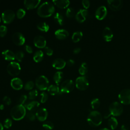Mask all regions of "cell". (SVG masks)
<instances>
[{"label": "cell", "instance_id": "obj_27", "mask_svg": "<svg viewBox=\"0 0 130 130\" xmlns=\"http://www.w3.org/2000/svg\"><path fill=\"white\" fill-rule=\"evenodd\" d=\"M82 37H83V33L82 31H75L73 33L72 35V40L74 42L77 43L80 41Z\"/></svg>", "mask_w": 130, "mask_h": 130}, {"label": "cell", "instance_id": "obj_2", "mask_svg": "<svg viewBox=\"0 0 130 130\" xmlns=\"http://www.w3.org/2000/svg\"><path fill=\"white\" fill-rule=\"evenodd\" d=\"M26 109L23 105L18 104L14 106L10 111V115L15 120H20L26 115Z\"/></svg>", "mask_w": 130, "mask_h": 130}, {"label": "cell", "instance_id": "obj_47", "mask_svg": "<svg viewBox=\"0 0 130 130\" xmlns=\"http://www.w3.org/2000/svg\"><path fill=\"white\" fill-rule=\"evenodd\" d=\"M82 4L85 9H87L90 6V2L88 0H83L82 1Z\"/></svg>", "mask_w": 130, "mask_h": 130}, {"label": "cell", "instance_id": "obj_26", "mask_svg": "<svg viewBox=\"0 0 130 130\" xmlns=\"http://www.w3.org/2000/svg\"><path fill=\"white\" fill-rule=\"evenodd\" d=\"M44 53L42 50H38L37 51L33 56L34 60L36 62H39L42 61L43 58Z\"/></svg>", "mask_w": 130, "mask_h": 130}, {"label": "cell", "instance_id": "obj_49", "mask_svg": "<svg viewBox=\"0 0 130 130\" xmlns=\"http://www.w3.org/2000/svg\"><path fill=\"white\" fill-rule=\"evenodd\" d=\"M66 63L67 64V65L69 67H71V66H73L74 63H75V61L73 59H69L67 62H66Z\"/></svg>", "mask_w": 130, "mask_h": 130}, {"label": "cell", "instance_id": "obj_25", "mask_svg": "<svg viewBox=\"0 0 130 130\" xmlns=\"http://www.w3.org/2000/svg\"><path fill=\"white\" fill-rule=\"evenodd\" d=\"M60 89L56 85H51L49 86L47 90L48 92L52 95H54L58 94L60 92Z\"/></svg>", "mask_w": 130, "mask_h": 130}, {"label": "cell", "instance_id": "obj_29", "mask_svg": "<svg viewBox=\"0 0 130 130\" xmlns=\"http://www.w3.org/2000/svg\"><path fill=\"white\" fill-rule=\"evenodd\" d=\"M108 124L111 129H115L118 125V121L115 117H112L108 120Z\"/></svg>", "mask_w": 130, "mask_h": 130}, {"label": "cell", "instance_id": "obj_3", "mask_svg": "<svg viewBox=\"0 0 130 130\" xmlns=\"http://www.w3.org/2000/svg\"><path fill=\"white\" fill-rule=\"evenodd\" d=\"M102 114L97 111H93L88 114L87 121L88 124L93 127L99 126L102 122Z\"/></svg>", "mask_w": 130, "mask_h": 130}, {"label": "cell", "instance_id": "obj_51", "mask_svg": "<svg viewBox=\"0 0 130 130\" xmlns=\"http://www.w3.org/2000/svg\"><path fill=\"white\" fill-rule=\"evenodd\" d=\"M120 130H128V128H127V127L126 125L123 124L121 126Z\"/></svg>", "mask_w": 130, "mask_h": 130}, {"label": "cell", "instance_id": "obj_24", "mask_svg": "<svg viewBox=\"0 0 130 130\" xmlns=\"http://www.w3.org/2000/svg\"><path fill=\"white\" fill-rule=\"evenodd\" d=\"M52 2L55 5L61 9H64L68 7L70 3V1L68 0H56L53 1Z\"/></svg>", "mask_w": 130, "mask_h": 130}, {"label": "cell", "instance_id": "obj_23", "mask_svg": "<svg viewBox=\"0 0 130 130\" xmlns=\"http://www.w3.org/2000/svg\"><path fill=\"white\" fill-rule=\"evenodd\" d=\"M40 106V103L37 101H32L26 105V109L31 112H34L35 111H37L38 108Z\"/></svg>", "mask_w": 130, "mask_h": 130}, {"label": "cell", "instance_id": "obj_13", "mask_svg": "<svg viewBox=\"0 0 130 130\" xmlns=\"http://www.w3.org/2000/svg\"><path fill=\"white\" fill-rule=\"evenodd\" d=\"M34 44L37 48H44L46 45V40L42 36L38 35L35 37L34 39Z\"/></svg>", "mask_w": 130, "mask_h": 130}, {"label": "cell", "instance_id": "obj_35", "mask_svg": "<svg viewBox=\"0 0 130 130\" xmlns=\"http://www.w3.org/2000/svg\"><path fill=\"white\" fill-rule=\"evenodd\" d=\"M66 15L68 18H72L75 15V10L73 8H68L66 11Z\"/></svg>", "mask_w": 130, "mask_h": 130}, {"label": "cell", "instance_id": "obj_16", "mask_svg": "<svg viewBox=\"0 0 130 130\" xmlns=\"http://www.w3.org/2000/svg\"><path fill=\"white\" fill-rule=\"evenodd\" d=\"M88 11L86 9H80L76 14L75 18L79 22H83L88 15Z\"/></svg>", "mask_w": 130, "mask_h": 130}, {"label": "cell", "instance_id": "obj_44", "mask_svg": "<svg viewBox=\"0 0 130 130\" xmlns=\"http://www.w3.org/2000/svg\"><path fill=\"white\" fill-rule=\"evenodd\" d=\"M27 95L25 94H22L21 95L18 100V102L19 103V104L20 105H23L26 101V100H27Z\"/></svg>", "mask_w": 130, "mask_h": 130}, {"label": "cell", "instance_id": "obj_20", "mask_svg": "<svg viewBox=\"0 0 130 130\" xmlns=\"http://www.w3.org/2000/svg\"><path fill=\"white\" fill-rule=\"evenodd\" d=\"M103 37L106 42H110L113 37V34L111 29L109 27H106L103 31Z\"/></svg>", "mask_w": 130, "mask_h": 130}, {"label": "cell", "instance_id": "obj_39", "mask_svg": "<svg viewBox=\"0 0 130 130\" xmlns=\"http://www.w3.org/2000/svg\"><path fill=\"white\" fill-rule=\"evenodd\" d=\"M34 87V83L32 81H28L27 82L25 85H24V88L25 90H31Z\"/></svg>", "mask_w": 130, "mask_h": 130}, {"label": "cell", "instance_id": "obj_33", "mask_svg": "<svg viewBox=\"0 0 130 130\" xmlns=\"http://www.w3.org/2000/svg\"><path fill=\"white\" fill-rule=\"evenodd\" d=\"M100 101L99 99H94L91 102V106L93 109H96L98 108L100 106Z\"/></svg>", "mask_w": 130, "mask_h": 130}, {"label": "cell", "instance_id": "obj_34", "mask_svg": "<svg viewBox=\"0 0 130 130\" xmlns=\"http://www.w3.org/2000/svg\"><path fill=\"white\" fill-rule=\"evenodd\" d=\"M43 127L47 130H51L54 127L53 123L50 121H46L43 124Z\"/></svg>", "mask_w": 130, "mask_h": 130}, {"label": "cell", "instance_id": "obj_8", "mask_svg": "<svg viewBox=\"0 0 130 130\" xmlns=\"http://www.w3.org/2000/svg\"><path fill=\"white\" fill-rule=\"evenodd\" d=\"M75 85L78 89L80 90H85L88 88L89 82L85 77L80 76L78 77L76 79Z\"/></svg>", "mask_w": 130, "mask_h": 130}, {"label": "cell", "instance_id": "obj_14", "mask_svg": "<svg viewBox=\"0 0 130 130\" xmlns=\"http://www.w3.org/2000/svg\"><path fill=\"white\" fill-rule=\"evenodd\" d=\"M107 14V10L106 7L104 6H100L96 10L95 13V16L96 19L99 20L104 19Z\"/></svg>", "mask_w": 130, "mask_h": 130}, {"label": "cell", "instance_id": "obj_22", "mask_svg": "<svg viewBox=\"0 0 130 130\" xmlns=\"http://www.w3.org/2000/svg\"><path fill=\"white\" fill-rule=\"evenodd\" d=\"M2 54L3 58L6 60H13L15 59V54L10 50H5Z\"/></svg>", "mask_w": 130, "mask_h": 130}, {"label": "cell", "instance_id": "obj_54", "mask_svg": "<svg viewBox=\"0 0 130 130\" xmlns=\"http://www.w3.org/2000/svg\"><path fill=\"white\" fill-rule=\"evenodd\" d=\"M4 129V126L2 125V124L0 122V130H3Z\"/></svg>", "mask_w": 130, "mask_h": 130}, {"label": "cell", "instance_id": "obj_6", "mask_svg": "<svg viewBox=\"0 0 130 130\" xmlns=\"http://www.w3.org/2000/svg\"><path fill=\"white\" fill-rule=\"evenodd\" d=\"M49 80L45 76L41 75L37 78L35 84L37 87L40 90H45L49 87Z\"/></svg>", "mask_w": 130, "mask_h": 130}, {"label": "cell", "instance_id": "obj_53", "mask_svg": "<svg viewBox=\"0 0 130 130\" xmlns=\"http://www.w3.org/2000/svg\"><path fill=\"white\" fill-rule=\"evenodd\" d=\"M4 109V106L3 104H0V110H2Z\"/></svg>", "mask_w": 130, "mask_h": 130}, {"label": "cell", "instance_id": "obj_10", "mask_svg": "<svg viewBox=\"0 0 130 130\" xmlns=\"http://www.w3.org/2000/svg\"><path fill=\"white\" fill-rule=\"evenodd\" d=\"M15 14L14 12L10 9L5 10L2 14V18L4 23L8 24L12 22L15 18Z\"/></svg>", "mask_w": 130, "mask_h": 130}, {"label": "cell", "instance_id": "obj_32", "mask_svg": "<svg viewBox=\"0 0 130 130\" xmlns=\"http://www.w3.org/2000/svg\"><path fill=\"white\" fill-rule=\"evenodd\" d=\"M88 72V66L86 62H83L79 69V73L81 75H85Z\"/></svg>", "mask_w": 130, "mask_h": 130}, {"label": "cell", "instance_id": "obj_36", "mask_svg": "<svg viewBox=\"0 0 130 130\" xmlns=\"http://www.w3.org/2000/svg\"><path fill=\"white\" fill-rule=\"evenodd\" d=\"M38 92L37 89H34L30 90L28 93V98L30 100H34L38 96Z\"/></svg>", "mask_w": 130, "mask_h": 130}, {"label": "cell", "instance_id": "obj_55", "mask_svg": "<svg viewBox=\"0 0 130 130\" xmlns=\"http://www.w3.org/2000/svg\"><path fill=\"white\" fill-rule=\"evenodd\" d=\"M100 130H111V129H108V128H103L101 129Z\"/></svg>", "mask_w": 130, "mask_h": 130}, {"label": "cell", "instance_id": "obj_40", "mask_svg": "<svg viewBox=\"0 0 130 130\" xmlns=\"http://www.w3.org/2000/svg\"><path fill=\"white\" fill-rule=\"evenodd\" d=\"M7 32V27L4 25L0 26V37H4Z\"/></svg>", "mask_w": 130, "mask_h": 130}, {"label": "cell", "instance_id": "obj_48", "mask_svg": "<svg viewBox=\"0 0 130 130\" xmlns=\"http://www.w3.org/2000/svg\"><path fill=\"white\" fill-rule=\"evenodd\" d=\"M25 50L28 53H31L32 52V49L31 48V46L26 45L25 46Z\"/></svg>", "mask_w": 130, "mask_h": 130}, {"label": "cell", "instance_id": "obj_11", "mask_svg": "<svg viewBox=\"0 0 130 130\" xmlns=\"http://www.w3.org/2000/svg\"><path fill=\"white\" fill-rule=\"evenodd\" d=\"M12 40L15 45L21 46L24 44L25 39L22 34L19 32H16L12 36Z\"/></svg>", "mask_w": 130, "mask_h": 130}, {"label": "cell", "instance_id": "obj_7", "mask_svg": "<svg viewBox=\"0 0 130 130\" xmlns=\"http://www.w3.org/2000/svg\"><path fill=\"white\" fill-rule=\"evenodd\" d=\"M118 99L121 104H130V89H124L121 91L119 93Z\"/></svg>", "mask_w": 130, "mask_h": 130}, {"label": "cell", "instance_id": "obj_41", "mask_svg": "<svg viewBox=\"0 0 130 130\" xmlns=\"http://www.w3.org/2000/svg\"><path fill=\"white\" fill-rule=\"evenodd\" d=\"M27 118L30 121H34L36 118V114H35L33 112L29 111L26 114Z\"/></svg>", "mask_w": 130, "mask_h": 130}, {"label": "cell", "instance_id": "obj_19", "mask_svg": "<svg viewBox=\"0 0 130 130\" xmlns=\"http://www.w3.org/2000/svg\"><path fill=\"white\" fill-rule=\"evenodd\" d=\"M66 61L61 58H57L55 59L52 62V67L57 70L63 69L66 66Z\"/></svg>", "mask_w": 130, "mask_h": 130}, {"label": "cell", "instance_id": "obj_52", "mask_svg": "<svg viewBox=\"0 0 130 130\" xmlns=\"http://www.w3.org/2000/svg\"><path fill=\"white\" fill-rule=\"evenodd\" d=\"M110 115H111V114H110V112L109 111V112H107V113H106L105 114V115H104V118H107L109 117Z\"/></svg>", "mask_w": 130, "mask_h": 130}, {"label": "cell", "instance_id": "obj_17", "mask_svg": "<svg viewBox=\"0 0 130 130\" xmlns=\"http://www.w3.org/2000/svg\"><path fill=\"white\" fill-rule=\"evenodd\" d=\"M11 87L15 90H20L23 86L22 80L19 78H14L11 81Z\"/></svg>", "mask_w": 130, "mask_h": 130}, {"label": "cell", "instance_id": "obj_42", "mask_svg": "<svg viewBox=\"0 0 130 130\" xmlns=\"http://www.w3.org/2000/svg\"><path fill=\"white\" fill-rule=\"evenodd\" d=\"M40 96H41V99H40V101H41V102L42 103H45L47 100H48V94L46 92H43L41 93L40 94Z\"/></svg>", "mask_w": 130, "mask_h": 130}, {"label": "cell", "instance_id": "obj_18", "mask_svg": "<svg viewBox=\"0 0 130 130\" xmlns=\"http://www.w3.org/2000/svg\"><path fill=\"white\" fill-rule=\"evenodd\" d=\"M40 2V0H25L24 5L27 9L30 10L37 7Z\"/></svg>", "mask_w": 130, "mask_h": 130}, {"label": "cell", "instance_id": "obj_28", "mask_svg": "<svg viewBox=\"0 0 130 130\" xmlns=\"http://www.w3.org/2000/svg\"><path fill=\"white\" fill-rule=\"evenodd\" d=\"M54 21L58 24L61 25L63 24L64 18L63 16L59 13H56L53 16Z\"/></svg>", "mask_w": 130, "mask_h": 130}, {"label": "cell", "instance_id": "obj_12", "mask_svg": "<svg viewBox=\"0 0 130 130\" xmlns=\"http://www.w3.org/2000/svg\"><path fill=\"white\" fill-rule=\"evenodd\" d=\"M107 3L110 9L114 11H119L123 6V2L121 0H108Z\"/></svg>", "mask_w": 130, "mask_h": 130}, {"label": "cell", "instance_id": "obj_43", "mask_svg": "<svg viewBox=\"0 0 130 130\" xmlns=\"http://www.w3.org/2000/svg\"><path fill=\"white\" fill-rule=\"evenodd\" d=\"M12 125V121L10 118H7L4 122V126L6 128H10Z\"/></svg>", "mask_w": 130, "mask_h": 130}, {"label": "cell", "instance_id": "obj_21", "mask_svg": "<svg viewBox=\"0 0 130 130\" xmlns=\"http://www.w3.org/2000/svg\"><path fill=\"white\" fill-rule=\"evenodd\" d=\"M55 36L58 39L63 40L67 38L69 35V32L64 29H59L55 31Z\"/></svg>", "mask_w": 130, "mask_h": 130}, {"label": "cell", "instance_id": "obj_1", "mask_svg": "<svg viewBox=\"0 0 130 130\" xmlns=\"http://www.w3.org/2000/svg\"><path fill=\"white\" fill-rule=\"evenodd\" d=\"M55 11L53 4L49 2H46L42 4L37 10V14L41 17H48L51 16Z\"/></svg>", "mask_w": 130, "mask_h": 130}, {"label": "cell", "instance_id": "obj_37", "mask_svg": "<svg viewBox=\"0 0 130 130\" xmlns=\"http://www.w3.org/2000/svg\"><path fill=\"white\" fill-rule=\"evenodd\" d=\"M25 13H26L25 11L23 9L20 8L17 10L16 12V15L18 18L21 19L25 16Z\"/></svg>", "mask_w": 130, "mask_h": 130}, {"label": "cell", "instance_id": "obj_56", "mask_svg": "<svg viewBox=\"0 0 130 130\" xmlns=\"http://www.w3.org/2000/svg\"><path fill=\"white\" fill-rule=\"evenodd\" d=\"M1 17H0V22H1Z\"/></svg>", "mask_w": 130, "mask_h": 130}, {"label": "cell", "instance_id": "obj_46", "mask_svg": "<svg viewBox=\"0 0 130 130\" xmlns=\"http://www.w3.org/2000/svg\"><path fill=\"white\" fill-rule=\"evenodd\" d=\"M3 101L7 105H10L11 104V100L8 96H5L3 99Z\"/></svg>", "mask_w": 130, "mask_h": 130}, {"label": "cell", "instance_id": "obj_31", "mask_svg": "<svg viewBox=\"0 0 130 130\" xmlns=\"http://www.w3.org/2000/svg\"><path fill=\"white\" fill-rule=\"evenodd\" d=\"M37 27L38 29L44 32L48 31L49 29V26L48 25V24L44 22H41L37 24Z\"/></svg>", "mask_w": 130, "mask_h": 130}, {"label": "cell", "instance_id": "obj_45", "mask_svg": "<svg viewBox=\"0 0 130 130\" xmlns=\"http://www.w3.org/2000/svg\"><path fill=\"white\" fill-rule=\"evenodd\" d=\"M44 52L48 56L52 55L53 53V50L49 47H45L44 48Z\"/></svg>", "mask_w": 130, "mask_h": 130}, {"label": "cell", "instance_id": "obj_9", "mask_svg": "<svg viewBox=\"0 0 130 130\" xmlns=\"http://www.w3.org/2000/svg\"><path fill=\"white\" fill-rule=\"evenodd\" d=\"M74 83L73 80L68 79L64 81L60 85V91L62 93H69L74 88Z\"/></svg>", "mask_w": 130, "mask_h": 130}, {"label": "cell", "instance_id": "obj_15", "mask_svg": "<svg viewBox=\"0 0 130 130\" xmlns=\"http://www.w3.org/2000/svg\"><path fill=\"white\" fill-rule=\"evenodd\" d=\"M36 116L40 121H45L48 116L47 110L44 108H41L38 109L36 112Z\"/></svg>", "mask_w": 130, "mask_h": 130}, {"label": "cell", "instance_id": "obj_4", "mask_svg": "<svg viewBox=\"0 0 130 130\" xmlns=\"http://www.w3.org/2000/svg\"><path fill=\"white\" fill-rule=\"evenodd\" d=\"M7 71L9 75L12 76H16L19 74L21 71V67L18 62L12 61L8 64Z\"/></svg>", "mask_w": 130, "mask_h": 130}, {"label": "cell", "instance_id": "obj_5", "mask_svg": "<svg viewBox=\"0 0 130 130\" xmlns=\"http://www.w3.org/2000/svg\"><path fill=\"white\" fill-rule=\"evenodd\" d=\"M109 112L111 115L114 116H119L123 112V106L120 103L113 102L109 106Z\"/></svg>", "mask_w": 130, "mask_h": 130}, {"label": "cell", "instance_id": "obj_30", "mask_svg": "<svg viewBox=\"0 0 130 130\" xmlns=\"http://www.w3.org/2000/svg\"><path fill=\"white\" fill-rule=\"evenodd\" d=\"M63 74L62 72L61 71L56 72L53 76V80L57 84H58L62 80L63 78Z\"/></svg>", "mask_w": 130, "mask_h": 130}, {"label": "cell", "instance_id": "obj_38", "mask_svg": "<svg viewBox=\"0 0 130 130\" xmlns=\"http://www.w3.org/2000/svg\"><path fill=\"white\" fill-rule=\"evenodd\" d=\"M24 57V53L21 51H18L15 53V59L18 61H21Z\"/></svg>", "mask_w": 130, "mask_h": 130}, {"label": "cell", "instance_id": "obj_50", "mask_svg": "<svg viewBox=\"0 0 130 130\" xmlns=\"http://www.w3.org/2000/svg\"><path fill=\"white\" fill-rule=\"evenodd\" d=\"M80 51H81V48H79V47L76 48H75V49L73 50V53H74V54H78V53H79Z\"/></svg>", "mask_w": 130, "mask_h": 130}]
</instances>
